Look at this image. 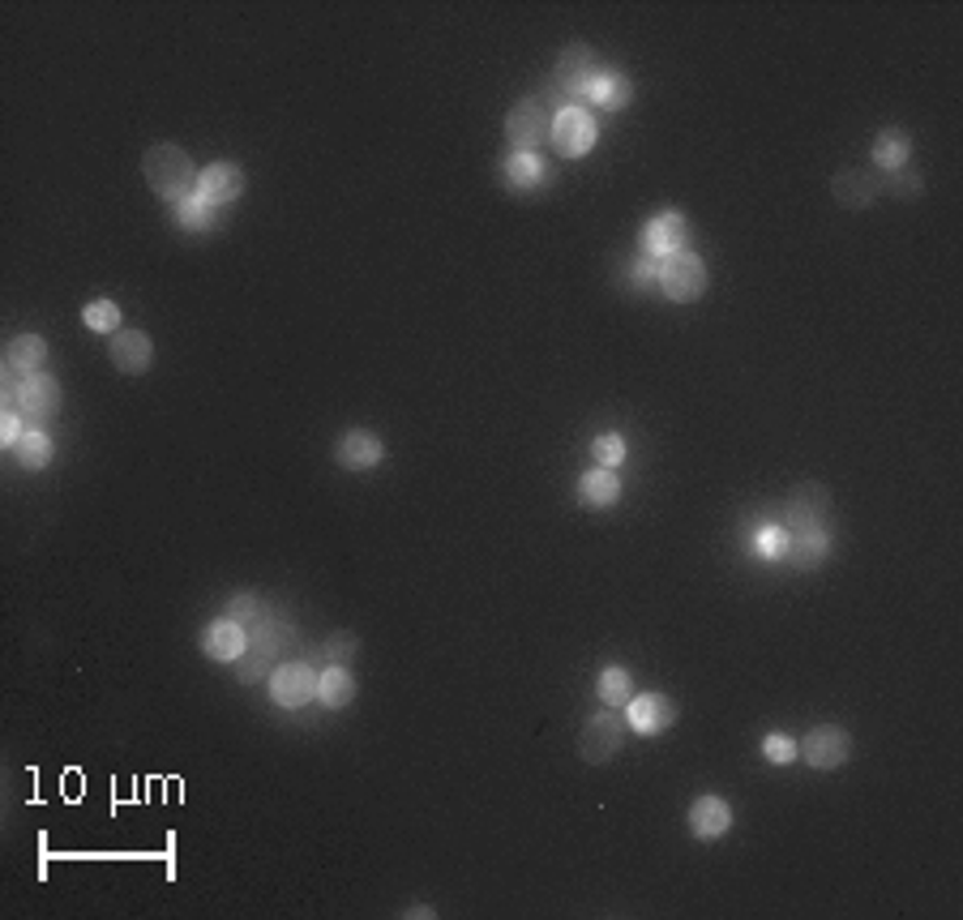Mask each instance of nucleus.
Instances as JSON below:
<instances>
[{"mask_svg":"<svg viewBox=\"0 0 963 920\" xmlns=\"http://www.w3.org/2000/svg\"><path fill=\"white\" fill-rule=\"evenodd\" d=\"M750 549H754L762 562H784V553H788V531L775 527V522H766V527H758L754 531Z\"/></svg>","mask_w":963,"mask_h":920,"instance_id":"c85d7f7f","label":"nucleus"},{"mask_svg":"<svg viewBox=\"0 0 963 920\" xmlns=\"http://www.w3.org/2000/svg\"><path fill=\"white\" fill-rule=\"evenodd\" d=\"M660 291L677 304H693L706 291V266L693 253H673L660 262Z\"/></svg>","mask_w":963,"mask_h":920,"instance_id":"423d86ee","label":"nucleus"},{"mask_svg":"<svg viewBox=\"0 0 963 920\" xmlns=\"http://www.w3.org/2000/svg\"><path fill=\"white\" fill-rule=\"evenodd\" d=\"M355 698V681H351V672H347V664H330L322 677H317V703L330 710L347 707Z\"/></svg>","mask_w":963,"mask_h":920,"instance_id":"5701e85b","label":"nucleus"},{"mask_svg":"<svg viewBox=\"0 0 963 920\" xmlns=\"http://www.w3.org/2000/svg\"><path fill=\"white\" fill-rule=\"evenodd\" d=\"M245 193V172L236 167V163H210L202 167V176H198V198L207 202V206H227V202H236Z\"/></svg>","mask_w":963,"mask_h":920,"instance_id":"ddd939ff","label":"nucleus"},{"mask_svg":"<svg viewBox=\"0 0 963 920\" xmlns=\"http://www.w3.org/2000/svg\"><path fill=\"white\" fill-rule=\"evenodd\" d=\"M797 754H801L814 771H835V767L848 763V754H852V736H848L839 723H818V728L805 732V741L797 745Z\"/></svg>","mask_w":963,"mask_h":920,"instance_id":"6e6552de","label":"nucleus"},{"mask_svg":"<svg viewBox=\"0 0 963 920\" xmlns=\"http://www.w3.org/2000/svg\"><path fill=\"white\" fill-rule=\"evenodd\" d=\"M733 827V805L724 796H698L689 805V831L698 840H724Z\"/></svg>","mask_w":963,"mask_h":920,"instance_id":"2eb2a0df","label":"nucleus"},{"mask_svg":"<svg viewBox=\"0 0 963 920\" xmlns=\"http://www.w3.org/2000/svg\"><path fill=\"white\" fill-rule=\"evenodd\" d=\"M4 407H13L30 428H39L43 420H52L61 412V381L48 377V373H13L9 368V381H4Z\"/></svg>","mask_w":963,"mask_h":920,"instance_id":"7ed1b4c3","label":"nucleus"},{"mask_svg":"<svg viewBox=\"0 0 963 920\" xmlns=\"http://www.w3.org/2000/svg\"><path fill=\"white\" fill-rule=\"evenodd\" d=\"M625 723L634 732H642V736H655V732L677 723V707L664 694H638V698L625 703Z\"/></svg>","mask_w":963,"mask_h":920,"instance_id":"f8f14e48","label":"nucleus"},{"mask_svg":"<svg viewBox=\"0 0 963 920\" xmlns=\"http://www.w3.org/2000/svg\"><path fill=\"white\" fill-rule=\"evenodd\" d=\"M202 651L210 659H240L249 651V630L236 626L232 617H223V621H214V626L202 630Z\"/></svg>","mask_w":963,"mask_h":920,"instance_id":"f3484780","label":"nucleus"},{"mask_svg":"<svg viewBox=\"0 0 963 920\" xmlns=\"http://www.w3.org/2000/svg\"><path fill=\"white\" fill-rule=\"evenodd\" d=\"M600 703H609V707H621V703H629L634 698V685H629V672L621 668V664H609L604 672H600Z\"/></svg>","mask_w":963,"mask_h":920,"instance_id":"cd10ccee","label":"nucleus"},{"mask_svg":"<svg viewBox=\"0 0 963 920\" xmlns=\"http://www.w3.org/2000/svg\"><path fill=\"white\" fill-rule=\"evenodd\" d=\"M762 754H766V763H792L797 758V741L788 736V732H766V741H762Z\"/></svg>","mask_w":963,"mask_h":920,"instance_id":"2f4dec72","label":"nucleus"},{"mask_svg":"<svg viewBox=\"0 0 963 920\" xmlns=\"http://www.w3.org/2000/svg\"><path fill=\"white\" fill-rule=\"evenodd\" d=\"M883 189H891V193H899V198H916V193H921V176L908 172V167H899V172H887Z\"/></svg>","mask_w":963,"mask_h":920,"instance_id":"f704fd0d","label":"nucleus"},{"mask_svg":"<svg viewBox=\"0 0 963 920\" xmlns=\"http://www.w3.org/2000/svg\"><path fill=\"white\" fill-rule=\"evenodd\" d=\"M578 501H583V505H591V509H609V505H617V501H621L617 471H609V467L587 471V476L578 480Z\"/></svg>","mask_w":963,"mask_h":920,"instance_id":"aec40b11","label":"nucleus"},{"mask_svg":"<svg viewBox=\"0 0 963 920\" xmlns=\"http://www.w3.org/2000/svg\"><path fill=\"white\" fill-rule=\"evenodd\" d=\"M629 94H634V90H629V77H621V73L613 70H596V77L587 81V94H583V99L613 112V108H625V103H629Z\"/></svg>","mask_w":963,"mask_h":920,"instance_id":"412c9836","label":"nucleus"},{"mask_svg":"<svg viewBox=\"0 0 963 920\" xmlns=\"http://www.w3.org/2000/svg\"><path fill=\"white\" fill-rule=\"evenodd\" d=\"M22 432H26V428H22V416H17L13 407H4V416H0V441L13 450V445L22 441Z\"/></svg>","mask_w":963,"mask_h":920,"instance_id":"4c0bfd02","label":"nucleus"},{"mask_svg":"<svg viewBox=\"0 0 963 920\" xmlns=\"http://www.w3.org/2000/svg\"><path fill=\"white\" fill-rule=\"evenodd\" d=\"M335 458L347 471H368V467H377L386 458V445L373 432H364V428H347L339 437V445H335Z\"/></svg>","mask_w":963,"mask_h":920,"instance_id":"4468645a","label":"nucleus"},{"mask_svg":"<svg viewBox=\"0 0 963 920\" xmlns=\"http://www.w3.org/2000/svg\"><path fill=\"white\" fill-rule=\"evenodd\" d=\"M591 77H596V52H591L587 43H570V48L561 52L556 70H552L556 90H561L570 103H578V99L587 94V81H591Z\"/></svg>","mask_w":963,"mask_h":920,"instance_id":"9d476101","label":"nucleus"},{"mask_svg":"<svg viewBox=\"0 0 963 920\" xmlns=\"http://www.w3.org/2000/svg\"><path fill=\"white\" fill-rule=\"evenodd\" d=\"M686 244H689L686 214L664 211L642 227V253L655 257V262H664V257H673V253H686Z\"/></svg>","mask_w":963,"mask_h":920,"instance_id":"1a4fd4ad","label":"nucleus"},{"mask_svg":"<svg viewBox=\"0 0 963 920\" xmlns=\"http://www.w3.org/2000/svg\"><path fill=\"white\" fill-rule=\"evenodd\" d=\"M13 458L26 467V471H43L52 463V437L43 428H26L22 441L13 445Z\"/></svg>","mask_w":963,"mask_h":920,"instance_id":"393cba45","label":"nucleus"},{"mask_svg":"<svg viewBox=\"0 0 963 920\" xmlns=\"http://www.w3.org/2000/svg\"><path fill=\"white\" fill-rule=\"evenodd\" d=\"M830 518L835 505L823 484H797L792 501H788V553L784 562H792L797 569H814L830 557Z\"/></svg>","mask_w":963,"mask_h":920,"instance_id":"f257e3e1","label":"nucleus"},{"mask_svg":"<svg viewBox=\"0 0 963 920\" xmlns=\"http://www.w3.org/2000/svg\"><path fill=\"white\" fill-rule=\"evenodd\" d=\"M591 458H596L600 467L617 471L621 463H625V441H621L617 432H604V437H596V445H591Z\"/></svg>","mask_w":963,"mask_h":920,"instance_id":"7c9ffc66","label":"nucleus"},{"mask_svg":"<svg viewBox=\"0 0 963 920\" xmlns=\"http://www.w3.org/2000/svg\"><path fill=\"white\" fill-rule=\"evenodd\" d=\"M271 694H275L278 707L296 710L317 694V677H313L309 664H283V668L271 672Z\"/></svg>","mask_w":963,"mask_h":920,"instance_id":"9b49d317","label":"nucleus"},{"mask_svg":"<svg viewBox=\"0 0 963 920\" xmlns=\"http://www.w3.org/2000/svg\"><path fill=\"white\" fill-rule=\"evenodd\" d=\"M505 180H510L514 189H536V185L545 180V159H540L536 150H514V154H505Z\"/></svg>","mask_w":963,"mask_h":920,"instance_id":"b1692460","label":"nucleus"},{"mask_svg":"<svg viewBox=\"0 0 963 920\" xmlns=\"http://www.w3.org/2000/svg\"><path fill=\"white\" fill-rule=\"evenodd\" d=\"M112 364H116L121 373H129V377H141V373L154 364L150 335H141V330H116V335H112Z\"/></svg>","mask_w":963,"mask_h":920,"instance_id":"dca6fc26","label":"nucleus"},{"mask_svg":"<svg viewBox=\"0 0 963 920\" xmlns=\"http://www.w3.org/2000/svg\"><path fill=\"white\" fill-rule=\"evenodd\" d=\"M43 360H48V343L39 335H17L9 343V352H4V368L30 377V373H43Z\"/></svg>","mask_w":963,"mask_h":920,"instance_id":"4be33fe9","label":"nucleus"},{"mask_svg":"<svg viewBox=\"0 0 963 920\" xmlns=\"http://www.w3.org/2000/svg\"><path fill=\"white\" fill-rule=\"evenodd\" d=\"M830 189H835V198H839V206H848V211H865L878 193H883V180L878 176H870V172H839L835 180H830Z\"/></svg>","mask_w":963,"mask_h":920,"instance_id":"a211bd4d","label":"nucleus"},{"mask_svg":"<svg viewBox=\"0 0 963 920\" xmlns=\"http://www.w3.org/2000/svg\"><path fill=\"white\" fill-rule=\"evenodd\" d=\"M291 642H296V630H291V621L278 617V613H262V617L249 626V646H258V651H266V655L287 651Z\"/></svg>","mask_w":963,"mask_h":920,"instance_id":"6ab92c4d","label":"nucleus"},{"mask_svg":"<svg viewBox=\"0 0 963 920\" xmlns=\"http://www.w3.org/2000/svg\"><path fill=\"white\" fill-rule=\"evenodd\" d=\"M227 617L236 621V626H253L258 617H262V608H258V595H232V604H227Z\"/></svg>","mask_w":963,"mask_h":920,"instance_id":"72a5a7b5","label":"nucleus"},{"mask_svg":"<svg viewBox=\"0 0 963 920\" xmlns=\"http://www.w3.org/2000/svg\"><path fill=\"white\" fill-rule=\"evenodd\" d=\"M172 218H176L185 231H210V227H214V206H207L198 193H189V198H180V202L172 206Z\"/></svg>","mask_w":963,"mask_h":920,"instance_id":"bb28decb","label":"nucleus"},{"mask_svg":"<svg viewBox=\"0 0 963 920\" xmlns=\"http://www.w3.org/2000/svg\"><path fill=\"white\" fill-rule=\"evenodd\" d=\"M322 655H326L330 664H347V659L355 655V638H351V634H335L330 642H326V646H322Z\"/></svg>","mask_w":963,"mask_h":920,"instance_id":"e433bc0d","label":"nucleus"},{"mask_svg":"<svg viewBox=\"0 0 963 920\" xmlns=\"http://www.w3.org/2000/svg\"><path fill=\"white\" fill-rule=\"evenodd\" d=\"M629 279H634V287H638V291H651V283H655V279H660V262H655V257H647V253H642V257H638V262H634V270H629Z\"/></svg>","mask_w":963,"mask_h":920,"instance_id":"c9c22d12","label":"nucleus"},{"mask_svg":"<svg viewBox=\"0 0 963 920\" xmlns=\"http://www.w3.org/2000/svg\"><path fill=\"white\" fill-rule=\"evenodd\" d=\"M552 134V112L545 99H518L505 116V138L514 150H536Z\"/></svg>","mask_w":963,"mask_h":920,"instance_id":"0eeeda50","label":"nucleus"},{"mask_svg":"<svg viewBox=\"0 0 963 920\" xmlns=\"http://www.w3.org/2000/svg\"><path fill=\"white\" fill-rule=\"evenodd\" d=\"M621 741H625V719L617 715V707H604L600 715L587 719L583 741H578V754H583V763L604 767L609 758L621 754Z\"/></svg>","mask_w":963,"mask_h":920,"instance_id":"39448f33","label":"nucleus"},{"mask_svg":"<svg viewBox=\"0 0 963 920\" xmlns=\"http://www.w3.org/2000/svg\"><path fill=\"white\" fill-rule=\"evenodd\" d=\"M141 176H146V185L163 198V202H180V198H189V193H198V167H193V159L180 150V146L172 142H159L146 150V159H141Z\"/></svg>","mask_w":963,"mask_h":920,"instance_id":"f03ea898","label":"nucleus"},{"mask_svg":"<svg viewBox=\"0 0 963 920\" xmlns=\"http://www.w3.org/2000/svg\"><path fill=\"white\" fill-rule=\"evenodd\" d=\"M82 322H86V330H95V335H116V330H121V304L95 300V304H86Z\"/></svg>","mask_w":963,"mask_h":920,"instance_id":"c756f323","label":"nucleus"},{"mask_svg":"<svg viewBox=\"0 0 963 920\" xmlns=\"http://www.w3.org/2000/svg\"><path fill=\"white\" fill-rule=\"evenodd\" d=\"M271 664H275V655H266V651L249 646V655H245V668H240V681H245V685H258L262 677H271Z\"/></svg>","mask_w":963,"mask_h":920,"instance_id":"473e14b6","label":"nucleus"},{"mask_svg":"<svg viewBox=\"0 0 963 920\" xmlns=\"http://www.w3.org/2000/svg\"><path fill=\"white\" fill-rule=\"evenodd\" d=\"M596 138H600V125H596V116L583 103H565L552 116V146H556V154L583 159V154H591Z\"/></svg>","mask_w":963,"mask_h":920,"instance_id":"20e7f679","label":"nucleus"},{"mask_svg":"<svg viewBox=\"0 0 963 920\" xmlns=\"http://www.w3.org/2000/svg\"><path fill=\"white\" fill-rule=\"evenodd\" d=\"M908 154H912V142H908L899 129L878 134V142H874V163H878L883 172H899V167H908Z\"/></svg>","mask_w":963,"mask_h":920,"instance_id":"a878e982","label":"nucleus"}]
</instances>
